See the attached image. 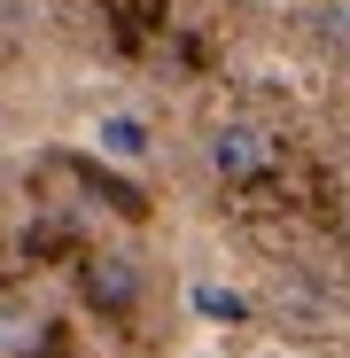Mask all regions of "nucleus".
I'll list each match as a JSON object with an SVG mask.
<instances>
[{
  "mask_svg": "<svg viewBox=\"0 0 350 358\" xmlns=\"http://www.w3.org/2000/svg\"><path fill=\"white\" fill-rule=\"evenodd\" d=\"M280 164V133L265 117H210L203 125V171L226 179V187H249Z\"/></svg>",
  "mask_w": 350,
  "mask_h": 358,
  "instance_id": "obj_1",
  "label": "nucleus"
},
{
  "mask_svg": "<svg viewBox=\"0 0 350 358\" xmlns=\"http://www.w3.org/2000/svg\"><path fill=\"white\" fill-rule=\"evenodd\" d=\"M86 296H94V304H109V312H125L133 296H140V273H133V257H101V265L86 273Z\"/></svg>",
  "mask_w": 350,
  "mask_h": 358,
  "instance_id": "obj_2",
  "label": "nucleus"
},
{
  "mask_svg": "<svg viewBox=\"0 0 350 358\" xmlns=\"http://www.w3.org/2000/svg\"><path fill=\"white\" fill-rule=\"evenodd\" d=\"M94 148H101L109 164H140V156H148V125H140V117H101V125H94Z\"/></svg>",
  "mask_w": 350,
  "mask_h": 358,
  "instance_id": "obj_3",
  "label": "nucleus"
},
{
  "mask_svg": "<svg viewBox=\"0 0 350 358\" xmlns=\"http://www.w3.org/2000/svg\"><path fill=\"white\" fill-rule=\"evenodd\" d=\"M0 343H16V327H8V320H0Z\"/></svg>",
  "mask_w": 350,
  "mask_h": 358,
  "instance_id": "obj_4",
  "label": "nucleus"
}]
</instances>
